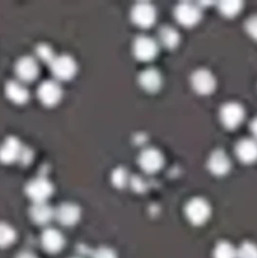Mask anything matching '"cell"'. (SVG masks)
Wrapping results in <instances>:
<instances>
[{"label": "cell", "instance_id": "cell-2", "mask_svg": "<svg viewBox=\"0 0 257 258\" xmlns=\"http://www.w3.org/2000/svg\"><path fill=\"white\" fill-rule=\"evenodd\" d=\"M50 71L59 81L71 80L78 71V63L69 53L56 54L49 63Z\"/></svg>", "mask_w": 257, "mask_h": 258}, {"label": "cell", "instance_id": "cell-5", "mask_svg": "<svg viewBox=\"0 0 257 258\" xmlns=\"http://www.w3.org/2000/svg\"><path fill=\"white\" fill-rule=\"evenodd\" d=\"M131 19L134 24L140 27H150L157 19L156 8L151 2H137L131 9Z\"/></svg>", "mask_w": 257, "mask_h": 258}, {"label": "cell", "instance_id": "cell-6", "mask_svg": "<svg viewBox=\"0 0 257 258\" xmlns=\"http://www.w3.org/2000/svg\"><path fill=\"white\" fill-rule=\"evenodd\" d=\"M133 53L141 61H149L156 57L159 50L158 42L147 35L137 36L133 42Z\"/></svg>", "mask_w": 257, "mask_h": 258}, {"label": "cell", "instance_id": "cell-18", "mask_svg": "<svg viewBox=\"0 0 257 258\" xmlns=\"http://www.w3.org/2000/svg\"><path fill=\"white\" fill-rule=\"evenodd\" d=\"M29 216L31 220L40 225H46L55 218V210L47 203L45 202H33V205L30 207Z\"/></svg>", "mask_w": 257, "mask_h": 258}, {"label": "cell", "instance_id": "cell-16", "mask_svg": "<svg viewBox=\"0 0 257 258\" xmlns=\"http://www.w3.org/2000/svg\"><path fill=\"white\" fill-rule=\"evenodd\" d=\"M235 153L237 158L245 164H252L257 160V141L245 138L236 143Z\"/></svg>", "mask_w": 257, "mask_h": 258}, {"label": "cell", "instance_id": "cell-23", "mask_svg": "<svg viewBox=\"0 0 257 258\" xmlns=\"http://www.w3.org/2000/svg\"><path fill=\"white\" fill-rule=\"evenodd\" d=\"M243 3L238 0H223L218 3L220 12L225 17H235L242 10Z\"/></svg>", "mask_w": 257, "mask_h": 258}, {"label": "cell", "instance_id": "cell-7", "mask_svg": "<svg viewBox=\"0 0 257 258\" xmlns=\"http://www.w3.org/2000/svg\"><path fill=\"white\" fill-rule=\"evenodd\" d=\"M190 85L197 93L208 95L215 90L217 81L210 70L199 68L192 72L190 76Z\"/></svg>", "mask_w": 257, "mask_h": 258}, {"label": "cell", "instance_id": "cell-19", "mask_svg": "<svg viewBox=\"0 0 257 258\" xmlns=\"http://www.w3.org/2000/svg\"><path fill=\"white\" fill-rule=\"evenodd\" d=\"M139 83L145 91L156 92L162 86V75L155 68H146L139 75Z\"/></svg>", "mask_w": 257, "mask_h": 258}, {"label": "cell", "instance_id": "cell-10", "mask_svg": "<svg viewBox=\"0 0 257 258\" xmlns=\"http://www.w3.org/2000/svg\"><path fill=\"white\" fill-rule=\"evenodd\" d=\"M139 164L145 172L155 173L164 165V156L157 148H145L139 155Z\"/></svg>", "mask_w": 257, "mask_h": 258}, {"label": "cell", "instance_id": "cell-22", "mask_svg": "<svg viewBox=\"0 0 257 258\" xmlns=\"http://www.w3.org/2000/svg\"><path fill=\"white\" fill-rule=\"evenodd\" d=\"M213 258H237V248L231 243L222 241L214 247Z\"/></svg>", "mask_w": 257, "mask_h": 258}, {"label": "cell", "instance_id": "cell-3", "mask_svg": "<svg viewBox=\"0 0 257 258\" xmlns=\"http://www.w3.org/2000/svg\"><path fill=\"white\" fill-rule=\"evenodd\" d=\"M53 192V185L47 177L38 176L25 185V194L33 202H45Z\"/></svg>", "mask_w": 257, "mask_h": 258}, {"label": "cell", "instance_id": "cell-32", "mask_svg": "<svg viewBox=\"0 0 257 258\" xmlns=\"http://www.w3.org/2000/svg\"><path fill=\"white\" fill-rule=\"evenodd\" d=\"M74 258H79V257H74Z\"/></svg>", "mask_w": 257, "mask_h": 258}, {"label": "cell", "instance_id": "cell-12", "mask_svg": "<svg viewBox=\"0 0 257 258\" xmlns=\"http://www.w3.org/2000/svg\"><path fill=\"white\" fill-rule=\"evenodd\" d=\"M24 145L16 137H8L0 144V161L4 164H11L19 161Z\"/></svg>", "mask_w": 257, "mask_h": 258}, {"label": "cell", "instance_id": "cell-21", "mask_svg": "<svg viewBox=\"0 0 257 258\" xmlns=\"http://www.w3.org/2000/svg\"><path fill=\"white\" fill-rule=\"evenodd\" d=\"M17 240V232L12 225L7 223H0V247L12 246Z\"/></svg>", "mask_w": 257, "mask_h": 258}, {"label": "cell", "instance_id": "cell-27", "mask_svg": "<svg viewBox=\"0 0 257 258\" xmlns=\"http://www.w3.org/2000/svg\"><path fill=\"white\" fill-rule=\"evenodd\" d=\"M246 33L257 41V15H252L245 22Z\"/></svg>", "mask_w": 257, "mask_h": 258}, {"label": "cell", "instance_id": "cell-14", "mask_svg": "<svg viewBox=\"0 0 257 258\" xmlns=\"http://www.w3.org/2000/svg\"><path fill=\"white\" fill-rule=\"evenodd\" d=\"M207 166L214 175L222 176L230 170L231 161L225 151L222 149H216L209 155Z\"/></svg>", "mask_w": 257, "mask_h": 258}, {"label": "cell", "instance_id": "cell-25", "mask_svg": "<svg viewBox=\"0 0 257 258\" xmlns=\"http://www.w3.org/2000/svg\"><path fill=\"white\" fill-rule=\"evenodd\" d=\"M36 56L40 60L50 63L52 61V59L54 58V56L56 55L54 53V50L52 49V47L49 45H47L46 43H41L39 45H37L35 47Z\"/></svg>", "mask_w": 257, "mask_h": 258}, {"label": "cell", "instance_id": "cell-1", "mask_svg": "<svg viewBox=\"0 0 257 258\" xmlns=\"http://www.w3.org/2000/svg\"><path fill=\"white\" fill-rule=\"evenodd\" d=\"M185 215L191 224L202 225L210 218V204L203 198H194L187 201L185 206Z\"/></svg>", "mask_w": 257, "mask_h": 258}, {"label": "cell", "instance_id": "cell-30", "mask_svg": "<svg viewBox=\"0 0 257 258\" xmlns=\"http://www.w3.org/2000/svg\"><path fill=\"white\" fill-rule=\"evenodd\" d=\"M250 132L254 137V140L257 141V116L253 118L250 122Z\"/></svg>", "mask_w": 257, "mask_h": 258}, {"label": "cell", "instance_id": "cell-26", "mask_svg": "<svg viewBox=\"0 0 257 258\" xmlns=\"http://www.w3.org/2000/svg\"><path fill=\"white\" fill-rule=\"evenodd\" d=\"M237 258H257V245L245 242L237 248Z\"/></svg>", "mask_w": 257, "mask_h": 258}, {"label": "cell", "instance_id": "cell-9", "mask_svg": "<svg viewBox=\"0 0 257 258\" xmlns=\"http://www.w3.org/2000/svg\"><path fill=\"white\" fill-rule=\"evenodd\" d=\"M176 21L184 26H192L201 19V8L192 2H180L174 8Z\"/></svg>", "mask_w": 257, "mask_h": 258}, {"label": "cell", "instance_id": "cell-24", "mask_svg": "<svg viewBox=\"0 0 257 258\" xmlns=\"http://www.w3.org/2000/svg\"><path fill=\"white\" fill-rule=\"evenodd\" d=\"M110 178L112 184L119 188H124L131 180L128 177V170L123 166H117L116 168H114Z\"/></svg>", "mask_w": 257, "mask_h": 258}, {"label": "cell", "instance_id": "cell-4", "mask_svg": "<svg viewBox=\"0 0 257 258\" xmlns=\"http://www.w3.org/2000/svg\"><path fill=\"white\" fill-rule=\"evenodd\" d=\"M219 117L225 128L235 129L245 118V108L235 101L226 102L220 108Z\"/></svg>", "mask_w": 257, "mask_h": 258}, {"label": "cell", "instance_id": "cell-13", "mask_svg": "<svg viewBox=\"0 0 257 258\" xmlns=\"http://www.w3.org/2000/svg\"><path fill=\"white\" fill-rule=\"evenodd\" d=\"M82 217V210L76 203L65 202L60 204L55 210V218L64 226H73L79 223Z\"/></svg>", "mask_w": 257, "mask_h": 258}, {"label": "cell", "instance_id": "cell-28", "mask_svg": "<svg viewBox=\"0 0 257 258\" xmlns=\"http://www.w3.org/2000/svg\"><path fill=\"white\" fill-rule=\"evenodd\" d=\"M93 258H118L116 252L107 246H102L94 252Z\"/></svg>", "mask_w": 257, "mask_h": 258}, {"label": "cell", "instance_id": "cell-17", "mask_svg": "<svg viewBox=\"0 0 257 258\" xmlns=\"http://www.w3.org/2000/svg\"><path fill=\"white\" fill-rule=\"evenodd\" d=\"M5 94L15 104H24L28 101L30 92L24 82L10 80L5 84Z\"/></svg>", "mask_w": 257, "mask_h": 258}, {"label": "cell", "instance_id": "cell-20", "mask_svg": "<svg viewBox=\"0 0 257 258\" xmlns=\"http://www.w3.org/2000/svg\"><path fill=\"white\" fill-rule=\"evenodd\" d=\"M158 41L166 48H174L180 42V35L174 27L164 25L159 29Z\"/></svg>", "mask_w": 257, "mask_h": 258}, {"label": "cell", "instance_id": "cell-31", "mask_svg": "<svg viewBox=\"0 0 257 258\" xmlns=\"http://www.w3.org/2000/svg\"><path fill=\"white\" fill-rule=\"evenodd\" d=\"M16 258H38L36 256L34 253L32 252H29V251H24V252H21L20 254L17 255Z\"/></svg>", "mask_w": 257, "mask_h": 258}, {"label": "cell", "instance_id": "cell-11", "mask_svg": "<svg viewBox=\"0 0 257 258\" xmlns=\"http://www.w3.org/2000/svg\"><path fill=\"white\" fill-rule=\"evenodd\" d=\"M15 72L22 82H32L39 74V64L35 57L24 55L16 61Z\"/></svg>", "mask_w": 257, "mask_h": 258}, {"label": "cell", "instance_id": "cell-29", "mask_svg": "<svg viewBox=\"0 0 257 258\" xmlns=\"http://www.w3.org/2000/svg\"><path fill=\"white\" fill-rule=\"evenodd\" d=\"M130 182L133 188H135L137 191H142L145 188V184L141 177H134L132 180H130Z\"/></svg>", "mask_w": 257, "mask_h": 258}, {"label": "cell", "instance_id": "cell-8", "mask_svg": "<svg viewBox=\"0 0 257 258\" xmlns=\"http://www.w3.org/2000/svg\"><path fill=\"white\" fill-rule=\"evenodd\" d=\"M63 90L58 81L45 80L37 88V96L39 100L46 106H55L62 98Z\"/></svg>", "mask_w": 257, "mask_h": 258}, {"label": "cell", "instance_id": "cell-15", "mask_svg": "<svg viewBox=\"0 0 257 258\" xmlns=\"http://www.w3.org/2000/svg\"><path fill=\"white\" fill-rule=\"evenodd\" d=\"M41 243L44 249L49 253H57L65 246V238L56 228L49 227L43 231Z\"/></svg>", "mask_w": 257, "mask_h": 258}]
</instances>
